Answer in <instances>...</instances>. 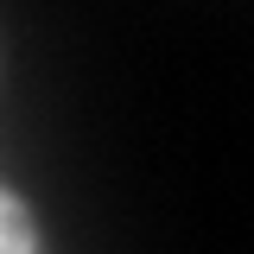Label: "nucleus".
Here are the masks:
<instances>
[{"instance_id": "f257e3e1", "label": "nucleus", "mask_w": 254, "mask_h": 254, "mask_svg": "<svg viewBox=\"0 0 254 254\" xmlns=\"http://www.w3.org/2000/svg\"><path fill=\"white\" fill-rule=\"evenodd\" d=\"M0 254H32V222L6 190H0Z\"/></svg>"}]
</instances>
